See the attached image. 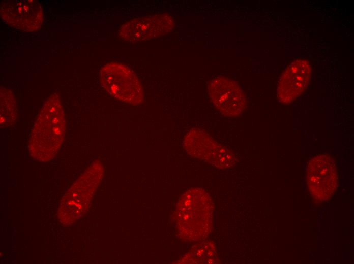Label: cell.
I'll return each instance as SVG.
<instances>
[{
  "label": "cell",
  "instance_id": "cell-2",
  "mask_svg": "<svg viewBox=\"0 0 354 264\" xmlns=\"http://www.w3.org/2000/svg\"><path fill=\"white\" fill-rule=\"evenodd\" d=\"M213 211L212 200L204 189L193 188L182 194L174 213L180 238L188 242L205 239L212 230Z\"/></svg>",
  "mask_w": 354,
  "mask_h": 264
},
{
  "label": "cell",
  "instance_id": "cell-5",
  "mask_svg": "<svg viewBox=\"0 0 354 264\" xmlns=\"http://www.w3.org/2000/svg\"><path fill=\"white\" fill-rule=\"evenodd\" d=\"M183 144L187 153L191 157L217 168L227 169L233 162V152L199 128L190 129L184 137Z\"/></svg>",
  "mask_w": 354,
  "mask_h": 264
},
{
  "label": "cell",
  "instance_id": "cell-7",
  "mask_svg": "<svg viewBox=\"0 0 354 264\" xmlns=\"http://www.w3.org/2000/svg\"><path fill=\"white\" fill-rule=\"evenodd\" d=\"M208 91L214 106L226 116H237L246 108L245 94L234 80L223 76L216 77L210 82Z\"/></svg>",
  "mask_w": 354,
  "mask_h": 264
},
{
  "label": "cell",
  "instance_id": "cell-4",
  "mask_svg": "<svg viewBox=\"0 0 354 264\" xmlns=\"http://www.w3.org/2000/svg\"><path fill=\"white\" fill-rule=\"evenodd\" d=\"M100 77L104 88L116 99L132 105L143 100V90L134 73L122 64L111 62L100 70Z\"/></svg>",
  "mask_w": 354,
  "mask_h": 264
},
{
  "label": "cell",
  "instance_id": "cell-8",
  "mask_svg": "<svg viewBox=\"0 0 354 264\" xmlns=\"http://www.w3.org/2000/svg\"><path fill=\"white\" fill-rule=\"evenodd\" d=\"M0 11L1 17L6 23L20 30L34 31L43 23V9L37 1H3Z\"/></svg>",
  "mask_w": 354,
  "mask_h": 264
},
{
  "label": "cell",
  "instance_id": "cell-3",
  "mask_svg": "<svg viewBox=\"0 0 354 264\" xmlns=\"http://www.w3.org/2000/svg\"><path fill=\"white\" fill-rule=\"evenodd\" d=\"M104 172L102 163L93 161L66 191L58 210L57 217L62 224L72 225L85 213Z\"/></svg>",
  "mask_w": 354,
  "mask_h": 264
},
{
  "label": "cell",
  "instance_id": "cell-9",
  "mask_svg": "<svg viewBox=\"0 0 354 264\" xmlns=\"http://www.w3.org/2000/svg\"><path fill=\"white\" fill-rule=\"evenodd\" d=\"M174 22L166 14L143 16L133 19L121 27L120 37L127 41L149 40L164 35L172 30Z\"/></svg>",
  "mask_w": 354,
  "mask_h": 264
},
{
  "label": "cell",
  "instance_id": "cell-6",
  "mask_svg": "<svg viewBox=\"0 0 354 264\" xmlns=\"http://www.w3.org/2000/svg\"><path fill=\"white\" fill-rule=\"evenodd\" d=\"M307 184L312 197L319 202L330 199L337 186L338 175L333 159L329 156L320 155L308 163Z\"/></svg>",
  "mask_w": 354,
  "mask_h": 264
},
{
  "label": "cell",
  "instance_id": "cell-11",
  "mask_svg": "<svg viewBox=\"0 0 354 264\" xmlns=\"http://www.w3.org/2000/svg\"><path fill=\"white\" fill-rule=\"evenodd\" d=\"M219 262L214 244L203 242L195 245L182 257L179 263H216Z\"/></svg>",
  "mask_w": 354,
  "mask_h": 264
},
{
  "label": "cell",
  "instance_id": "cell-12",
  "mask_svg": "<svg viewBox=\"0 0 354 264\" xmlns=\"http://www.w3.org/2000/svg\"><path fill=\"white\" fill-rule=\"evenodd\" d=\"M0 126L8 127L15 123L17 109L15 97L9 89L1 87L0 92Z\"/></svg>",
  "mask_w": 354,
  "mask_h": 264
},
{
  "label": "cell",
  "instance_id": "cell-10",
  "mask_svg": "<svg viewBox=\"0 0 354 264\" xmlns=\"http://www.w3.org/2000/svg\"><path fill=\"white\" fill-rule=\"evenodd\" d=\"M311 67L305 60L293 61L281 75L277 88V97L289 104L306 89L311 77Z\"/></svg>",
  "mask_w": 354,
  "mask_h": 264
},
{
  "label": "cell",
  "instance_id": "cell-1",
  "mask_svg": "<svg viewBox=\"0 0 354 264\" xmlns=\"http://www.w3.org/2000/svg\"><path fill=\"white\" fill-rule=\"evenodd\" d=\"M66 122L58 95H50L33 124L28 142L32 157L40 162L52 159L63 142Z\"/></svg>",
  "mask_w": 354,
  "mask_h": 264
}]
</instances>
